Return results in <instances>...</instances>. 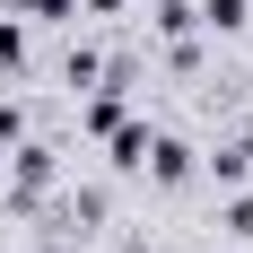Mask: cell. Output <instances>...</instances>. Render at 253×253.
<instances>
[{
    "label": "cell",
    "instance_id": "cell-7",
    "mask_svg": "<svg viewBox=\"0 0 253 253\" xmlns=\"http://www.w3.org/2000/svg\"><path fill=\"white\" fill-rule=\"evenodd\" d=\"M18 140H26V105L0 96V149H18Z\"/></svg>",
    "mask_w": 253,
    "mask_h": 253
},
{
    "label": "cell",
    "instance_id": "cell-4",
    "mask_svg": "<svg viewBox=\"0 0 253 253\" xmlns=\"http://www.w3.org/2000/svg\"><path fill=\"white\" fill-rule=\"evenodd\" d=\"M201 26L210 35H236V26H245V0H201Z\"/></svg>",
    "mask_w": 253,
    "mask_h": 253
},
{
    "label": "cell",
    "instance_id": "cell-5",
    "mask_svg": "<svg viewBox=\"0 0 253 253\" xmlns=\"http://www.w3.org/2000/svg\"><path fill=\"white\" fill-rule=\"evenodd\" d=\"M18 61H26V26L0 9V70H18Z\"/></svg>",
    "mask_w": 253,
    "mask_h": 253
},
{
    "label": "cell",
    "instance_id": "cell-9",
    "mask_svg": "<svg viewBox=\"0 0 253 253\" xmlns=\"http://www.w3.org/2000/svg\"><path fill=\"white\" fill-rule=\"evenodd\" d=\"M79 9H87V18H114V9H123V0H79Z\"/></svg>",
    "mask_w": 253,
    "mask_h": 253
},
{
    "label": "cell",
    "instance_id": "cell-8",
    "mask_svg": "<svg viewBox=\"0 0 253 253\" xmlns=\"http://www.w3.org/2000/svg\"><path fill=\"white\" fill-rule=\"evenodd\" d=\"M227 236H253V192H236V201H227Z\"/></svg>",
    "mask_w": 253,
    "mask_h": 253
},
{
    "label": "cell",
    "instance_id": "cell-1",
    "mask_svg": "<svg viewBox=\"0 0 253 253\" xmlns=\"http://www.w3.org/2000/svg\"><path fill=\"white\" fill-rule=\"evenodd\" d=\"M140 175H149L157 192H175V183H192V149H183V140H149V157H140Z\"/></svg>",
    "mask_w": 253,
    "mask_h": 253
},
{
    "label": "cell",
    "instance_id": "cell-3",
    "mask_svg": "<svg viewBox=\"0 0 253 253\" xmlns=\"http://www.w3.org/2000/svg\"><path fill=\"white\" fill-rule=\"evenodd\" d=\"M105 140H114V166H123V175H140V157H149V140H157V131H149V123H131V114H123V123L105 131Z\"/></svg>",
    "mask_w": 253,
    "mask_h": 253
},
{
    "label": "cell",
    "instance_id": "cell-2",
    "mask_svg": "<svg viewBox=\"0 0 253 253\" xmlns=\"http://www.w3.org/2000/svg\"><path fill=\"white\" fill-rule=\"evenodd\" d=\"M44 183H52V149L44 140H18V183H9V201H35Z\"/></svg>",
    "mask_w": 253,
    "mask_h": 253
},
{
    "label": "cell",
    "instance_id": "cell-6",
    "mask_svg": "<svg viewBox=\"0 0 253 253\" xmlns=\"http://www.w3.org/2000/svg\"><path fill=\"white\" fill-rule=\"evenodd\" d=\"M9 18H79V0H9Z\"/></svg>",
    "mask_w": 253,
    "mask_h": 253
}]
</instances>
